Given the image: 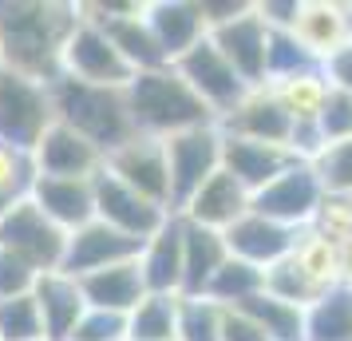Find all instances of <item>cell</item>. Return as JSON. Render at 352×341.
Segmentation results:
<instances>
[{"instance_id": "836d02e7", "label": "cell", "mask_w": 352, "mask_h": 341, "mask_svg": "<svg viewBox=\"0 0 352 341\" xmlns=\"http://www.w3.org/2000/svg\"><path fill=\"white\" fill-rule=\"evenodd\" d=\"M0 341H48L32 290L0 298Z\"/></svg>"}, {"instance_id": "603a6c76", "label": "cell", "mask_w": 352, "mask_h": 341, "mask_svg": "<svg viewBox=\"0 0 352 341\" xmlns=\"http://www.w3.org/2000/svg\"><path fill=\"white\" fill-rule=\"evenodd\" d=\"M146 24H151V32L159 40L166 64H175L182 52H190L206 36L202 4H190V0H159V4H146Z\"/></svg>"}, {"instance_id": "60d3db41", "label": "cell", "mask_w": 352, "mask_h": 341, "mask_svg": "<svg viewBox=\"0 0 352 341\" xmlns=\"http://www.w3.org/2000/svg\"><path fill=\"white\" fill-rule=\"evenodd\" d=\"M222 341H270L261 333V325L241 313L238 306H222Z\"/></svg>"}, {"instance_id": "b9f144b4", "label": "cell", "mask_w": 352, "mask_h": 341, "mask_svg": "<svg viewBox=\"0 0 352 341\" xmlns=\"http://www.w3.org/2000/svg\"><path fill=\"white\" fill-rule=\"evenodd\" d=\"M320 72H324L329 87H336V92H349V96H352V40L340 52H333V56L320 64Z\"/></svg>"}, {"instance_id": "f1b7e54d", "label": "cell", "mask_w": 352, "mask_h": 341, "mask_svg": "<svg viewBox=\"0 0 352 341\" xmlns=\"http://www.w3.org/2000/svg\"><path fill=\"white\" fill-rule=\"evenodd\" d=\"M238 309L250 313L270 341H305V309L289 306V302L273 298V293L261 290V293H254L250 302H241Z\"/></svg>"}, {"instance_id": "ac0fdd59", "label": "cell", "mask_w": 352, "mask_h": 341, "mask_svg": "<svg viewBox=\"0 0 352 341\" xmlns=\"http://www.w3.org/2000/svg\"><path fill=\"white\" fill-rule=\"evenodd\" d=\"M28 198L64 234L87 227L96 218V187H91V179H44V175H36L32 187H28Z\"/></svg>"}, {"instance_id": "d6a6232c", "label": "cell", "mask_w": 352, "mask_h": 341, "mask_svg": "<svg viewBox=\"0 0 352 341\" xmlns=\"http://www.w3.org/2000/svg\"><path fill=\"white\" fill-rule=\"evenodd\" d=\"M178 341H222V306L206 293H182Z\"/></svg>"}, {"instance_id": "83f0119b", "label": "cell", "mask_w": 352, "mask_h": 341, "mask_svg": "<svg viewBox=\"0 0 352 341\" xmlns=\"http://www.w3.org/2000/svg\"><path fill=\"white\" fill-rule=\"evenodd\" d=\"M305 341H352V290L336 286L305 309Z\"/></svg>"}, {"instance_id": "3957f363", "label": "cell", "mask_w": 352, "mask_h": 341, "mask_svg": "<svg viewBox=\"0 0 352 341\" xmlns=\"http://www.w3.org/2000/svg\"><path fill=\"white\" fill-rule=\"evenodd\" d=\"M48 99H52V119H60L64 127L83 135L87 143H96L103 155L115 151L119 143H127L131 135H139L135 123H131L127 96L119 87H91V83L56 76L48 83Z\"/></svg>"}, {"instance_id": "7a4b0ae2", "label": "cell", "mask_w": 352, "mask_h": 341, "mask_svg": "<svg viewBox=\"0 0 352 341\" xmlns=\"http://www.w3.org/2000/svg\"><path fill=\"white\" fill-rule=\"evenodd\" d=\"M127 96V112L131 123L139 135H155V139H166L175 131H190V127H206V123H218L214 112H210L202 99L194 96V87L175 68H151V72H135L131 83L123 87Z\"/></svg>"}, {"instance_id": "8d00e7d4", "label": "cell", "mask_w": 352, "mask_h": 341, "mask_svg": "<svg viewBox=\"0 0 352 341\" xmlns=\"http://www.w3.org/2000/svg\"><path fill=\"white\" fill-rule=\"evenodd\" d=\"M36 179V167L28 151L0 143V203H16L28 195V187Z\"/></svg>"}, {"instance_id": "5bb4252c", "label": "cell", "mask_w": 352, "mask_h": 341, "mask_svg": "<svg viewBox=\"0 0 352 341\" xmlns=\"http://www.w3.org/2000/svg\"><path fill=\"white\" fill-rule=\"evenodd\" d=\"M289 36L301 44L313 64H324L333 52H340L352 40L349 4H336V0H297Z\"/></svg>"}, {"instance_id": "44dd1931", "label": "cell", "mask_w": 352, "mask_h": 341, "mask_svg": "<svg viewBox=\"0 0 352 341\" xmlns=\"http://www.w3.org/2000/svg\"><path fill=\"white\" fill-rule=\"evenodd\" d=\"M32 298L40 306V318H44V338L48 341H67L72 329L80 325V318L87 313V302H83L80 282L64 270H48V274H36L32 282Z\"/></svg>"}, {"instance_id": "4dcf8cb0", "label": "cell", "mask_w": 352, "mask_h": 341, "mask_svg": "<svg viewBox=\"0 0 352 341\" xmlns=\"http://www.w3.org/2000/svg\"><path fill=\"white\" fill-rule=\"evenodd\" d=\"M265 293H273V298H281V302H289V306H297V309H313L329 290L305 274L293 254H285L281 262H273L270 270H265Z\"/></svg>"}, {"instance_id": "4316f807", "label": "cell", "mask_w": 352, "mask_h": 341, "mask_svg": "<svg viewBox=\"0 0 352 341\" xmlns=\"http://www.w3.org/2000/svg\"><path fill=\"white\" fill-rule=\"evenodd\" d=\"M182 293H146L127 313V341H178Z\"/></svg>"}, {"instance_id": "ba28073f", "label": "cell", "mask_w": 352, "mask_h": 341, "mask_svg": "<svg viewBox=\"0 0 352 341\" xmlns=\"http://www.w3.org/2000/svg\"><path fill=\"white\" fill-rule=\"evenodd\" d=\"M52 123L48 83H36L16 72H0V143L28 151Z\"/></svg>"}, {"instance_id": "4fadbf2b", "label": "cell", "mask_w": 352, "mask_h": 341, "mask_svg": "<svg viewBox=\"0 0 352 341\" xmlns=\"http://www.w3.org/2000/svg\"><path fill=\"white\" fill-rule=\"evenodd\" d=\"M32 167L44 179H96L103 167V151L64 127L60 119H52L40 143L32 147Z\"/></svg>"}, {"instance_id": "1f68e13d", "label": "cell", "mask_w": 352, "mask_h": 341, "mask_svg": "<svg viewBox=\"0 0 352 341\" xmlns=\"http://www.w3.org/2000/svg\"><path fill=\"white\" fill-rule=\"evenodd\" d=\"M261 290H265V270H257V266H250L241 258H226L222 270L206 286V298H214L218 306H241V302H250Z\"/></svg>"}, {"instance_id": "52a82bcc", "label": "cell", "mask_w": 352, "mask_h": 341, "mask_svg": "<svg viewBox=\"0 0 352 341\" xmlns=\"http://www.w3.org/2000/svg\"><path fill=\"white\" fill-rule=\"evenodd\" d=\"M80 12V8H76ZM60 76L67 80H80V83H91V87H127L131 83V64L115 52V44L103 36L99 24L91 20H76V28L67 36L64 44V56H60Z\"/></svg>"}, {"instance_id": "74e56055", "label": "cell", "mask_w": 352, "mask_h": 341, "mask_svg": "<svg viewBox=\"0 0 352 341\" xmlns=\"http://www.w3.org/2000/svg\"><path fill=\"white\" fill-rule=\"evenodd\" d=\"M317 131H320V143L324 147L352 139V96L349 92L329 87V99H324V112L317 119Z\"/></svg>"}, {"instance_id": "484cf974", "label": "cell", "mask_w": 352, "mask_h": 341, "mask_svg": "<svg viewBox=\"0 0 352 341\" xmlns=\"http://www.w3.org/2000/svg\"><path fill=\"white\" fill-rule=\"evenodd\" d=\"M226 258H230L226 234L194 227L182 218V293H206V286L222 270Z\"/></svg>"}, {"instance_id": "f546056e", "label": "cell", "mask_w": 352, "mask_h": 341, "mask_svg": "<svg viewBox=\"0 0 352 341\" xmlns=\"http://www.w3.org/2000/svg\"><path fill=\"white\" fill-rule=\"evenodd\" d=\"M289 254L297 258V266H301L317 286H324V290H336V286H340V246L329 242V238L317 234L313 227L297 230V242H293Z\"/></svg>"}, {"instance_id": "f35d334b", "label": "cell", "mask_w": 352, "mask_h": 341, "mask_svg": "<svg viewBox=\"0 0 352 341\" xmlns=\"http://www.w3.org/2000/svg\"><path fill=\"white\" fill-rule=\"evenodd\" d=\"M67 341H127V318L103 313V309H87Z\"/></svg>"}, {"instance_id": "d6986e66", "label": "cell", "mask_w": 352, "mask_h": 341, "mask_svg": "<svg viewBox=\"0 0 352 341\" xmlns=\"http://www.w3.org/2000/svg\"><path fill=\"white\" fill-rule=\"evenodd\" d=\"M226 135H241V139H257V143H277L289 147L293 139V119L281 112V103L270 96V87H250V96L241 99L230 115L218 119Z\"/></svg>"}, {"instance_id": "30bf717a", "label": "cell", "mask_w": 352, "mask_h": 341, "mask_svg": "<svg viewBox=\"0 0 352 341\" xmlns=\"http://www.w3.org/2000/svg\"><path fill=\"white\" fill-rule=\"evenodd\" d=\"M103 171L127 183L131 191L143 198L159 203L162 211H170V175H166V155H162V139L155 135H131L127 143L103 155ZM175 214V211H170Z\"/></svg>"}, {"instance_id": "ffe728a7", "label": "cell", "mask_w": 352, "mask_h": 341, "mask_svg": "<svg viewBox=\"0 0 352 341\" xmlns=\"http://www.w3.org/2000/svg\"><path fill=\"white\" fill-rule=\"evenodd\" d=\"M297 242V230L281 227V223H270V218H261V214H241L234 227L226 230V250H230V258H241L257 266V270H270L273 262H281L293 250Z\"/></svg>"}, {"instance_id": "ab89813d", "label": "cell", "mask_w": 352, "mask_h": 341, "mask_svg": "<svg viewBox=\"0 0 352 341\" xmlns=\"http://www.w3.org/2000/svg\"><path fill=\"white\" fill-rule=\"evenodd\" d=\"M36 282V270H28L20 258L0 250V298H12V293H28Z\"/></svg>"}, {"instance_id": "d590c367", "label": "cell", "mask_w": 352, "mask_h": 341, "mask_svg": "<svg viewBox=\"0 0 352 341\" xmlns=\"http://www.w3.org/2000/svg\"><path fill=\"white\" fill-rule=\"evenodd\" d=\"M309 227L336 246L352 242V195H320L317 214H313Z\"/></svg>"}, {"instance_id": "7bdbcfd3", "label": "cell", "mask_w": 352, "mask_h": 341, "mask_svg": "<svg viewBox=\"0 0 352 341\" xmlns=\"http://www.w3.org/2000/svg\"><path fill=\"white\" fill-rule=\"evenodd\" d=\"M340 286L352 290V242L340 246Z\"/></svg>"}, {"instance_id": "6da1fadb", "label": "cell", "mask_w": 352, "mask_h": 341, "mask_svg": "<svg viewBox=\"0 0 352 341\" xmlns=\"http://www.w3.org/2000/svg\"><path fill=\"white\" fill-rule=\"evenodd\" d=\"M76 4H0V64L4 72L28 76L36 83H52L60 76V56L72 28Z\"/></svg>"}, {"instance_id": "2e32d148", "label": "cell", "mask_w": 352, "mask_h": 341, "mask_svg": "<svg viewBox=\"0 0 352 341\" xmlns=\"http://www.w3.org/2000/svg\"><path fill=\"white\" fill-rule=\"evenodd\" d=\"M250 191L241 187L230 171H214L198 191H194L186 203H182V211H178V218H186V223H194V227H206V230H218V234H226V230L238 223L241 214H250Z\"/></svg>"}, {"instance_id": "cb8c5ba5", "label": "cell", "mask_w": 352, "mask_h": 341, "mask_svg": "<svg viewBox=\"0 0 352 341\" xmlns=\"http://www.w3.org/2000/svg\"><path fill=\"white\" fill-rule=\"evenodd\" d=\"M146 293H182V218H170L166 227L146 238L139 250Z\"/></svg>"}, {"instance_id": "9c48e42d", "label": "cell", "mask_w": 352, "mask_h": 341, "mask_svg": "<svg viewBox=\"0 0 352 341\" xmlns=\"http://www.w3.org/2000/svg\"><path fill=\"white\" fill-rule=\"evenodd\" d=\"M170 68H175L186 83H190L194 96L202 99L210 112H214V119L230 115L241 99L250 96V83L241 80L238 72H234V64H230V60H226L214 44H210V36H202L190 52H182Z\"/></svg>"}, {"instance_id": "8fae6325", "label": "cell", "mask_w": 352, "mask_h": 341, "mask_svg": "<svg viewBox=\"0 0 352 341\" xmlns=\"http://www.w3.org/2000/svg\"><path fill=\"white\" fill-rule=\"evenodd\" d=\"M320 183L313 175L309 163H293L289 171H281L273 183H265L254 198H250V211L270 218V223H281L289 230H305L317 214L320 203Z\"/></svg>"}, {"instance_id": "8992f818", "label": "cell", "mask_w": 352, "mask_h": 341, "mask_svg": "<svg viewBox=\"0 0 352 341\" xmlns=\"http://www.w3.org/2000/svg\"><path fill=\"white\" fill-rule=\"evenodd\" d=\"M210 44L234 64L250 87L265 83V60H270V24L261 20L257 4H234L226 17H218L206 28Z\"/></svg>"}, {"instance_id": "5b68a950", "label": "cell", "mask_w": 352, "mask_h": 341, "mask_svg": "<svg viewBox=\"0 0 352 341\" xmlns=\"http://www.w3.org/2000/svg\"><path fill=\"white\" fill-rule=\"evenodd\" d=\"M162 155H166V175H170V211L178 214L182 203L222 167V131L218 123L175 131L162 139Z\"/></svg>"}, {"instance_id": "ee69618b", "label": "cell", "mask_w": 352, "mask_h": 341, "mask_svg": "<svg viewBox=\"0 0 352 341\" xmlns=\"http://www.w3.org/2000/svg\"><path fill=\"white\" fill-rule=\"evenodd\" d=\"M349 32H352V4H349Z\"/></svg>"}, {"instance_id": "d4e9b609", "label": "cell", "mask_w": 352, "mask_h": 341, "mask_svg": "<svg viewBox=\"0 0 352 341\" xmlns=\"http://www.w3.org/2000/svg\"><path fill=\"white\" fill-rule=\"evenodd\" d=\"M265 87L281 103V112L293 119V127H317L320 112H324V99H329V80H324L320 64L289 72V76H277Z\"/></svg>"}, {"instance_id": "7c38bea8", "label": "cell", "mask_w": 352, "mask_h": 341, "mask_svg": "<svg viewBox=\"0 0 352 341\" xmlns=\"http://www.w3.org/2000/svg\"><path fill=\"white\" fill-rule=\"evenodd\" d=\"M91 187H96V218L99 223L123 230V234L139 238V242L155 238L175 218L170 211H162L159 203H151L139 191H131L127 183H119L115 175H107L103 167H99V175L91 179Z\"/></svg>"}, {"instance_id": "e0dca14e", "label": "cell", "mask_w": 352, "mask_h": 341, "mask_svg": "<svg viewBox=\"0 0 352 341\" xmlns=\"http://www.w3.org/2000/svg\"><path fill=\"white\" fill-rule=\"evenodd\" d=\"M293 163H301V159H297L289 147L257 143V139H241V135H226L222 131V171H230L250 195H257L265 183H273L281 171H289Z\"/></svg>"}, {"instance_id": "e575fe53", "label": "cell", "mask_w": 352, "mask_h": 341, "mask_svg": "<svg viewBox=\"0 0 352 341\" xmlns=\"http://www.w3.org/2000/svg\"><path fill=\"white\" fill-rule=\"evenodd\" d=\"M309 167H313L324 195H352V139L320 147L309 159Z\"/></svg>"}, {"instance_id": "9a60e30c", "label": "cell", "mask_w": 352, "mask_h": 341, "mask_svg": "<svg viewBox=\"0 0 352 341\" xmlns=\"http://www.w3.org/2000/svg\"><path fill=\"white\" fill-rule=\"evenodd\" d=\"M139 250H143L139 238H131L123 230H115V227H107V223L91 218L87 227L67 234V250H64V266H60V270L72 274V278H83V274H91V270L115 266V262L139 258Z\"/></svg>"}, {"instance_id": "7402d4cb", "label": "cell", "mask_w": 352, "mask_h": 341, "mask_svg": "<svg viewBox=\"0 0 352 341\" xmlns=\"http://www.w3.org/2000/svg\"><path fill=\"white\" fill-rule=\"evenodd\" d=\"M76 282H80L87 309H103V313H119V318H127L131 309L146 298L139 258H127V262H115V266H103V270H91V274L76 278Z\"/></svg>"}, {"instance_id": "277c9868", "label": "cell", "mask_w": 352, "mask_h": 341, "mask_svg": "<svg viewBox=\"0 0 352 341\" xmlns=\"http://www.w3.org/2000/svg\"><path fill=\"white\" fill-rule=\"evenodd\" d=\"M0 250L20 258L36 274H48V270L64 266L67 234L52 218H44L40 207L24 195L0 214Z\"/></svg>"}, {"instance_id": "f6af8a7d", "label": "cell", "mask_w": 352, "mask_h": 341, "mask_svg": "<svg viewBox=\"0 0 352 341\" xmlns=\"http://www.w3.org/2000/svg\"><path fill=\"white\" fill-rule=\"evenodd\" d=\"M0 72H4V64H0Z\"/></svg>"}]
</instances>
